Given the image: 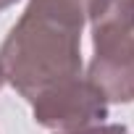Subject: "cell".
I'll return each mask as SVG.
<instances>
[{
  "label": "cell",
  "instance_id": "3",
  "mask_svg": "<svg viewBox=\"0 0 134 134\" xmlns=\"http://www.w3.org/2000/svg\"><path fill=\"white\" fill-rule=\"evenodd\" d=\"M32 113L40 126L50 129L53 134H66L103 124L108 116V103L87 79L79 76L32 100Z\"/></svg>",
  "mask_w": 134,
  "mask_h": 134
},
{
  "label": "cell",
  "instance_id": "1",
  "mask_svg": "<svg viewBox=\"0 0 134 134\" xmlns=\"http://www.w3.org/2000/svg\"><path fill=\"white\" fill-rule=\"evenodd\" d=\"M95 0H29L0 47V69L29 103L82 76V26Z\"/></svg>",
  "mask_w": 134,
  "mask_h": 134
},
{
  "label": "cell",
  "instance_id": "2",
  "mask_svg": "<svg viewBox=\"0 0 134 134\" xmlns=\"http://www.w3.org/2000/svg\"><path fill=\"white\" fill-rule=\"evenodd\" d=\"M95 55L87 82L105 103L134 100V0H95L90 8Z\"/></svg>",
  "mask_w": 134,
  "mask_h": 134
},
{
  "label": "cell",
  "instance_id": "5",
  "mask_svg": "<svg viewBox=\"0 0 134 134\" xmlns=\"http://www.w3.org/2000/svg\"><path fill=\"white\" fill-rule=\"evenodd\" d=\"M16 3V0H0V11H5V8H11Z\"/></svg>",
  "mask_w": 134,
  "mask_h": 134
},
{
  "label": "cell",
  "instance_id": "6",
  "mask_svg": "<svg viewBox=\"0 0 134 134\" xmlns=\"http://www.w3.org/2000/svg\"><path fill=\"white\" fill-rule=\"evenodd\" d=\"M3 82H5V76H3V69H0V87H3Z\"/></svg>",
  "mask_w": 134,
  "mask_h": 134
},
{
  "label": "cell",
  "instance_id": "4",
  "mask_svg": "<svg viewBox=\"0 0 134 134\" xmlns=\"http://www.w3.org/2000/svg\"><path fill=\"white\" fill-rule=\"evenodd\" d=\"M66 134H129V129L121 124H95V126H84L76 131H66Z\"/></svg>",
  "mask_w": 134,
  "mask_h": 134
}]
</instances>
